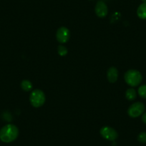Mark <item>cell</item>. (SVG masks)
Instances as JSON below:
<instances>
[{
  "label": "cell",
  "instance_id": "obj_2",
  "mask_svg": "<svg viewBox=\"0 0 146 146\" xmlns=\"http://www.w3.org/2000/svg\"><path fill=\"white\" fill-rule=\"evenodd\" d=\"M125 81L131 87H136L141 83L143 76L141 73L136 70H130L125 73Z\"/></svg>",
  "mask_w": 146,
  "mask_h": 146
},
{
  "label": "cell",
  "instance_id": "obj_16",
  "mask_svg": "<svg viewBox=\"0 0 146 146\" xmlns=\"http://www.w3.org/2000/svg\"><path fill=\"white\" fill-rule=\"evenodd\" d=\"M142 1L143 2V3H145V2H146V0H142Z\"/></svg>",
  "mask_w": 146,
  "mask_h": 146
},
{
  "label": "cell",
  "instance_id": "obj_15",
  "mask_svg": "<svg viewBox=\"0 0 146 146\" xmlns=\"http://www.w3.org/2000/svg\"><path fill=\"white\" fill-rule=\"evenodd\" d=\"M142 121L146 124V112L145 113H143V115H142Z\"/></svg>",
  "mask_w": 146,
  "mask_h": 146
},
{
  "label": "cell",
  "instance_id": "obj_7",
  "mask_svg": "<svg viewBox=\"0 0 146 146\" xmlns=\"http://www.w3.org/2000/svg\"><path fill=\"white\" fill-rule=\"evenodd\" d=\"M95 13L99 17L103 18L107 16L108 13V8L106 4L102 1H99L95 6Z\"/></svg>",
  "mask_w": 146,
  "mask_h": 146
},
{
  "label": "cell",
  "instance_id": "obj_5",
  "mask_svg": "<svg viewBox=\"0 0 146 146\" xmlns=\"http://www.w3.org/2000/svg\"><path fill=\"white\" fill-rule=\"evenodd\" d=\"M100 135L103 138L110 141H115L118 137L117 131L113 127L108 126H105L100 129Z\"/></svg>",
  "mask_w": 146,
  "mask_h": 146
},
{
  "label": "cell",
  "instance_id": "obj_4",
  "mask_svg": "<svg viewBox=\"0 0 146 146\" xmlns=\"http://www.w3.org/2000/svg\"><path fill=\"white\" fill-rule=\"evenodd\" d=\"M144 104L140 102H136L129 107L127 110L128 115L131 117H137L143 115L145 111Z\"/></svg>",
  "mask_w": 146,
  "mask_h": 146
},
{
  "label": "cell",
  "instance_id": "obj_10",
  "mask_svg": "<svg viewBox=\"0 0 146 146\" xmlns=\"http://www.w3.org/2000/svg\"><path fill=\"white\" fill-rule=\"evenodd\" d=\"M136 96H137V93L133 88H130V89L127 90V91L125 92V97L128 100H134L136 98Z\"/></svg>",
  "mask_w": 146,
  "mask_h": 146
},
{
  "label": "cell",
  "instance_id": "obj_8",
  "mask_svg": "<svg viewBox=\"0 0 146 146\" xmlns=\"http://www.w3.org/2000/svg\"><path fill=\"white\" fill-rule=\"evenodd\" d=\"M107 78L110 82H112V83L115 82L118 78V71L117 68L115 67H110L107 72Z\"/></svg>",
  "mask_w": 146,
  "mask_h": 146
},
{
  "label": "cell",
  "instance_id": "obj_1",
  "mask_svg": "<svg viewBox=\"0 0 146 146\" xmlns=\"http://www.w3.org/2000/svg\"><path fill=\"white\" fill-rule=\"evenodd\" d=\"M19 135V129L16 125L8 124L0 130V140L4 143H11L16 140Z\"/></svg>",
  "mask_w": 146,
  "mask_h": 146
},
{
  "label": "cell",
  "instance_id": "obj_6",
  "mask_svg": "<svg viewBox=\"0 0 146 146\" xmlns=\"http://www.w3.org/2000/svg\"><path fill=\"white\" fill-rule=\"evenodd\" d=\"M70 37V30L65 27H61L59 28L56 33V38L57 40L61 44L66 43Z\"/></svg>",
  "mask_w": 146,
  "mask_h": 146
},
{
  "label": "cell",
  "instance_id": "obj_12",
  "mask_svg": "<svg viewBox=\"0 0 146 146\" xmlns=\"http://www.w3.org/2000/svg\"><path fill=\"white\" fill-rule=\"evenodd\" d=\"M138 94L142 98L146 99V85H143L138 88Z\"/></svg>",
  "mask_w": 146,
  "mask_h": 146
},
{
  "label": "cell",
  "instance_id": "obj_13",
  "mask_svg": "<svg viewBox=\"0 0 146 146\" xmlns=\"http://www.w3.org/2000/svg\"><path fill=\"white\" fill-rule=\"evenodd\" d=\"M57 52H58V54H60L62 57H64L66 54H67L68 51H67V49L63 45H59L57 47Z\"/></svg>",
  "mask_w": 146,
  "mask_h": 146
},
{
  "label": "cell",
  "instance_id": "obj_14",
  "mask_svg": "<svg viewBox=\"0 0 146 146\" xmlns=\"http://www.w3.org/2000/svg\"><path fill=\"white\" fill-rule=\"evenodd\" d=\"M137 140L141 143H146V132H142L137 136Z\"/></svg>",
  "mask_w": 146,
  "mask_h": 146
},
{
  "label": "cell",
  "instance_id": "obj_11",
  "mask_svg": "<svg viewBox=\"0 0 146 146\" xmlns=\"http://www.w3.org/2000/svg\"><path fill=\"white\" fill-rule=\"evenodd\" d=\"M21 88H22L23 90L28 92V91L32 90L33 85H32V82L30 81L27 80H23L21 82Z\"/></svg>",
  "mask_w": 146,
  "mask_h": 146
},
{
  "label": "cell",
  "instance_id": "obj_9",
  "mask_svg": "<svg viewBox=\"0 0 146 146\" xmlns=\"http://www.w3.org/2000/svg\"><path fill=\"white\" fill-rule=\"evenodd\" d=\"M137 15L140 19H146V2L141 4L138 7L137 10Z\"/></svg>",
  "mask_w": 146,
  "mask_h": 146
},
{
  "label": "cell",
  "instance_id": "obj_3",
  "mask_svg": "<svg viewBox=\"0 0 146 146\" xmlns=\"http://www.w3.org/2000/svg\"><path fill=\"white\" fill-rule=\"evenodd\" d=\"M29 100L32 106L35 108H40L44 104L45 95L41 90H35L31 93Z\"/></svg>",
  "mask_w": 146,
  "mask_h": 146
}]
</instances>
